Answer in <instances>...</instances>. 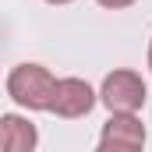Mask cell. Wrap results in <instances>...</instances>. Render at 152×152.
Instances as JSON below:
<instances>
[{"mask_svg":"<svg viewBox=\"0 0 152 152\" xmlns=\"http://www.w3.org/2000/svg\"><path fill=\"white\" fill-rule=\"evenodd\" d=\"M57 78L50 75L42 64H18L7 75V96L21 110H50Z\"/></svg>","mask_w":152,"mask_h":152,"instance_id":"6da1fadb","label":"cell"},{"mask_svg":"<svg viewBox=\"0 0 152 152\" xmlns=\"http://www.w3.org/2000/svg\"><path fill=\"white\" fill-rule=\"evenodd\" d=\"M149 99V88L138 71L131 67H117L103 78V88H99V103L110 110V113H138Z\"/></svg>","mask_w":152,"mask_h":152,"instance_id":"7a4b0ae2","label":"cell"},{"mask_svg":"<svg viewBox=\"0 0 152 152\" xmlns=\"http://www.w3.org/2000/svg\"><path fill=\"white\" fill-rule=\"evenodd\" d=\"M96 103H99V92L85 78H57L53 99H50V113L64 117V120H78V117L92 113Z\"/></svg>","mask_w":152,"mask_h":152,"instance_id":"3957f363","label":"cell"},{"mask_svg":"<svg viewBox=\"0 0 152 152\" xmlns=\"http://www.w3.org/2000/svg\"><path fill=\"white\" fill-rule=\"evenodd\" d=\"M145 145V124L138 113H110V120L99 131L103 152H138Z\"/></svg>","mask_w":152,"mask_h":152,"instance_id":"277c9868","label":"cell"},{"mask_svg":"<svg viewBox=\"0 0 152 152\" xmlns=\"http://www.w3.org/2000/svg\"><path fill=\"white\" fill-rule=\"evenodd\" d=\"M39 145V131L28 117L4 113L0 117V149L4 152H32Z\"/></svg>","mask_w":152,"mask_h":152,"instance_id":"5b68a950","label":"cell"},{"mask_svg":"<svg viewBox=\"0 0 152 152\" xmlns=\"http://www.w3.org/2000/svg\"><path fill=\"white\" fill-rule=\"evenodd\" d=\"M99 7H106V11H124V7H131V4H138V0H96Z\"/></svg>","mask_w":152,"mask_h":152,"instance_id":"8992f818","label":"cell"},{"mask_svg":"<svg viewBox=\"0 0 152 152\" xmlns=\"http://www.w3.org/2000/svg\"><path fill=\"white\" fill-rule=\"evenodd\" d=\"M149 71H152V39H149Z\"/></svg>","mask_w":152,"mask_h":152,"instance_id":"52a82bcc","label":"cell"},{"mask_svg":"<svg viewBox=\"0 0 152 152\" xmlns=\"http://www.w3.org/2000/svg\"><path fill=\"white\" fill-rule=\"evenodd\" d=\"M46 4H71V0H46Z\"/></svg>","mask_w":152,"mask_h":152,"instance_id":"ba28073f","label":"cell"}]
</instances>
